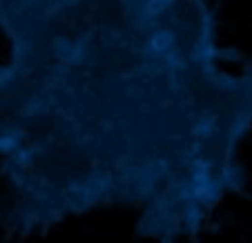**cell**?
Returning <instances> with one entry per match:
<instances>
[{
	"label": "cell",
	"mask_w": 252,
	"mask_h": 243,
	"mask_svg": "<svg viewBox=\"0 0 252 243\" xmlns=\"http://www.w3.org/2000/svg\"><path fill=\"white\" fill-rule=\"evenodd\" d=\"M0 27L16 223L134 205L145 237L174 241L243 185L252 62L223 69L205 0H0Z\"/></svg>",
	"instance_id": "cell-1"
}]
</instances>
